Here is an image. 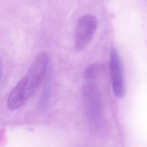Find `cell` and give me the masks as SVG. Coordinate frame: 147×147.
Segmentation results:
<instances>
[{
    "mask_svg": "<svg viewBox=\"0 0 147 147\" xmlns=\"http://www.w3.org/2000/svg\"><path fill=\"white\" fill-rule=\"evenodd\" d=\"M82 96L86 116L92 129L97 134H104L107 130L103 116L102 101L98 86L88 82L83 86Z\"/></svg>",
    "mask_w": 147,
    "mask_h": 147,
    "instance_id": "1",
    "label": "cell"
},
{
    "mask_svg": "<svg viewBox=\"0 0 147 147\" xmlns=\"http://www.w3.org/2000/svg\"><path fill=\"white\" fill-rule=\"evenodd\" d=\"M49 58L46 52H41L35 58L27 74L25 88L27 100L34 94L45 78L49 64Z\"/></svg>",
    "mask_w": 147,
    "mask_h": 147,
    "instance_id": "2",
    "label": "cell"
},
{
    "mask_svg": "<svg viewBox=\"0 0 147 147\" xmlns=\"http://www.w3.org/2000/svg\"><path fill=\"white\" fill-rule=\"evenodd\" d=\"M98 26L97 19L93 15L86 14L82 16L77 21L74 33L76 50H83L91 42Z\"/></svg>",
    "mask_w": 147,
    "mask_h": 147,
    "instance_id": "3",
    "label": "cell"
},
{
    "mask_svg": "<svg viewBox=\"0 0 147 147\" xmlns=\"http://www.w3.org/2000/svg\"><path fill=\"white\" fill-rule=\"evenodd\" d=\"M109 65L114 95L117 98H122L125 94L124 78L122 63L116 48H112L111 50Z\"/></svg>",
    "mask_w": 147,
    "mask_h": 147,
    "instance_id": "4",
    "label": "cell"
},
{
    "mask_svg": "<svg viewBox=\"0 0 147 147\" xmlns=\"http://www.w3.org/2000/svg\"><path fill=\"white\" fill-rule=\"evenodd\" d=\"M26 83V77L24 76L20 79L11 91L7 101V107L10 110L19 109L27 101L25 96Z\"/></svg>",
    "mask_w": 147,
    "mask_h": 147,
    "instance_id": "5",
    "label": "cell"
},
{
    "mask_svg": "<svg viewBox=\"0 0 147 147\" xmlns=\"http://www.w3.org/2000/svg\"><path fill=\"white\" fill-rule=\"evenodd\" d=\"M105 69V66L102 63H92L85 69L83 76L88 82H94L101 76Z\"/></svg>",
    "mask_w": 147,
    "mask_h": 147,
    "instance_id": "6",
    "label": "cell"
},
{
    "mask_svg": "<svg viewBox=\"0 0 147 147\" xmlns=\"http://www.w3.org/2000/svg\"><path fill=\"white\" fill-rule=\"evenodd\" d=\"M50 81L47 82L46 86L45 87L43 93L42 95L40 102V107L41 110H45L48 105V101L49 99L50 94Z\"/></svg>",
    "mask_w": 147,
    "mask_h": 147,
    "instance_id": "7",
    "label": "cell"
}]
</instances>
